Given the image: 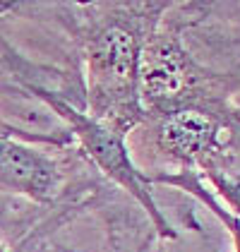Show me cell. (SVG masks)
<instances>
[{
	"mask_svg": "<svg viewBox=\"0 0 240 252\" xmlns=\"http://www.w3.org/2000/svg\"><path fill=\"white\" fill-rule=\"evenodd\" d=\"M216 125L200 111H176L161 125V147L178 158H195L214 142Z\"/></svg>",
	"mask_w": 240,
	"mask_h": 252,
	"instance_id": "277c9868",
	"label": "cell"
},
{
	"mask_svg": "<svg viewBox=\"0 0 240 252\" xmlns=\"http://www.w3.org/2000/svg\"><path fill=\"white\" fill-rule=\"evenodd\" d=\"M140 58L137 41L122 27H108L91 46V84L94 106L101 113L111 103L135 101Z\"/></svg>",
	"mask_w": 240,
	"mask_h": 252,
	"instance_id": "6da1fadb",
	"label": "cell"
},
{
	"mask_svg": "<svg viewBox=\"0 0 240 252\" xmlns=\"http://www.w3.org/2000/svg\"><path fill=\"white\" fill-rule=\"evenodd\" d=\"M216 183L221 185L223 194H228V199L240 209V180H236V178H223V175L219 178L216 175Z\"/></svg>",
	"mask_w": 240,
	"mask_h": 252,
	"instance_id": "8992f818",
	"label": "cell"
},
{
	"mask_svg": "<svg viewBox=\"0 0 240 252\" xmlns=\"http://www.w3.org/2000/svg\"><path fill=\"white\" fill-rule=\"evenodd\" d=\"M58 168L51 158L24 144L0 139V185L34 199H48L58 188Z\"/></svg>",
	"mask_w": 240,
	"mask_h": 252,
	"instance_id": "3957f363",
	"label": "cell"
},
{
	"mask_svg": "<svg viewBox=\"0 0 240 252\" xmlns=\"http://www.w3.org/2000/svg\"><path fill=\"white\" fill-rule=\"evenodd\" d=\"M53 103H56V108H58L60 113L72 123V127H75L77 137L82 139V144L87 147L89 156H91L113 180H118L120 185H125L130 192L135 194L142 204L149 209V214L159 221L161 231H166V223H163V219H161L159 212H156L151 197L147 194V188H144V183H142L140 173L135 171V166H132V161H130V156H127V149H125L122 139L118 137V132L111 130L108 125L99 123V120H91V118L72 111L70 106H62L58 101H53Z\"/></svg>",
	"mask_w": 240,
	"mask_h": 252,
	"instance_id": "7a4b0ae2",
	"label": "cell"
},
{
	"mask_svg": "<svg viewBox=\"0 0 240 252\" xmlns=\"http://www.w3.org/2000/svg\"><path fill=\"white\" fill-rule=\"evenodd\" d=\"M185 56L173 41L156 43L144 65V92L151 101H166L178 96L187 84Z\"/></svg>",
	"mask_w": 240,
	"mask_h": 252,
	"instance_id": "5b68a950",
	"label": "cell"
}]
</instances>
